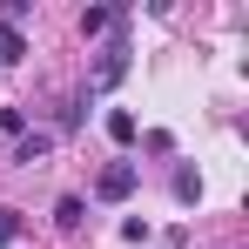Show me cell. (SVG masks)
I'll use <instances>...</instances> for the list:
<instances>
[{
	"label": "cell",
	"mask_w": 249,
	"mask_h": 249,
	"mask_svg": "<svg viewBox=\"0 0 249 249\" xmlns=\"http://www.w3.org/2000/svg\"><path fill=\"white\" fill-rule=\"evenodd\" d=\"M108 27H122V7H88L81 14V34H108Z\"/></svg>",
	"instance_id": "5"
},
{
	"label": "cell",
	"mask_w": 249,
	"mask_h": 249,
	"mask_svg": "<svg viewBox=\"0 0 249 249\" xmlns=\"http://www.w3.org/2000/svg\"><path fill=\"white\" fill-rule=\"evenodd\" d=\"M14 236H20V209H0V249L14 243Z\"/></svg>",
	"instance_id": "11"
},
{
	"label": "cell",
	"mask_w": 249,
	"mask_h": 249,
	"mask_svg": "<svg viewBox=\"0 0 249 249\" xmlns=\"http://www.w3.org/2000/svg\"><path fill=\"white\" fill-rule=\"evenodd\" d=\"M135 182H142V168H135V162H108L101 175H94V196H101V202H128Z\"/></svg>",
	"instance_id": "2"
},
{
	"label": "cell",
	"mask_w": 249,
	"mask_h": 249,
	"mask_svg": "<svg viewBox=\"0 0 249 249\" xmlns=\"http://www.w3.org/2000/svg\"><path fill=\"white\" fill-rule=\"evenodd\" d=\"M20 54H27V41H20V27H0V68H7V61H20Z\"/></svg>",
	"instance_id": "8"
},
{
	"label": "cell",
	"mask_w": 249,
	"mask_h": 249,
	"mask_svg": "<svg viewBox=\"0 0 249 249\" xmlns=\"http://www.w3.org/2000/svg\"><path fill=\"white\" fill-rule=\"evenodd\" d=\"M175 202H202V175L196 168H175Z\"/></svg>",
	"instance_id": "6"
},
{
	"label": "cell",
	"mask_w": 249,
	"mask_h": 249,
	"mask_svg": "<svg viewBox=\"0 0 249 249\" xmlns=\"http://www.w3.org/2000/svg\"><path fill=\"white\" fill-rule=\"evenodd\" d=\"M81 101H88V94H74V101L54 115V128H61V135H74V128H81Z\"/></svg>",
	"instance_id": "10"
},
{
	"label": "cell",
	"mask_w": 249,
	"mask_h": 249,
	"mask_svg": "<svg viewBox=\"0 0 249 249\" xmlns=\"http://www.w3.org/2000/svg\"><path fill=\"white\" fill-rule=\"evenodd\" d=\"M108 135L128 148V142H135V115H128V108H108Z\"/></svg>",
	"instance_id": "7"
},
{
	"label": "cell",
	"mask_w": 249,
	"mask_h": 249,
	"mask_svg": "<svg viewBox=\"0 0 249 249\" xmlns=\"http://www.w3.org/2000/svg\"><path fill=\"white\" fill-rule=\"evenodd\" d=\"M54 155V135L47 128H27L20 142H14V168H34V162H47Z\"/></svg>",
	"instance_id": "3"
},
{
	"label": "cell",
	"mask_w": 249,
	"mask_h": 249,
	"mask_svg": "<svg viewBox=\"0 0 249 249\" xmlns=\"http://www.w3.org/2000/svg\"><path fill=\"white\" fill-rule=\"evenodd\" d=\"M81 215H88L81 196H61V202H54V229H68V236H74V229H81Z\"/></svg>",
	"instance_id": "4"
},
{
	"label": "cell",
	"mask_w": 249,
	"mask_h": 249,
	"mask_svg": "<svg viewBox=\"0 0 249 249\" xmlns=\"http://www.w3.org/2000/svg\"><path fill=\"white\" fill-rule=\"evenodd\" d=\"M128 74V34H115V41L101 47V61H94V74H88V94H101V88H115Z\"/></svg>",
	"instance_id": "1"
},
{
	"label": "cell",
	"mask_w": 249,
	"mask_h": 249,
	"mask_svg": "<svg viewBox=\"0 0 249 249\" xmlns=\"http://www.w3.org/2000/svg\"><path fill=\"white\" fill-rule=\"evenodd\" d=\"M0 135L20 142V135H27V108H0Z\"/></svg>",
	"instance_id": "9"
}]
</instances>
